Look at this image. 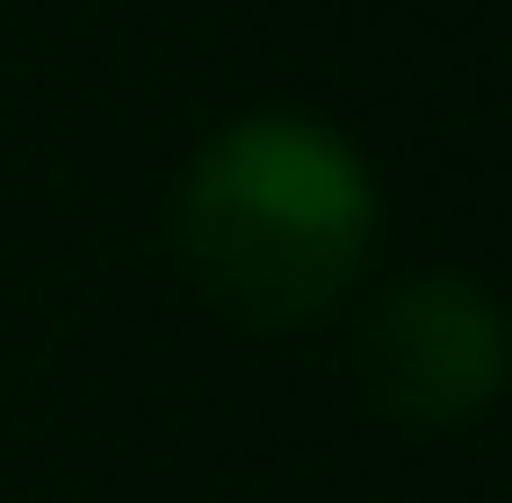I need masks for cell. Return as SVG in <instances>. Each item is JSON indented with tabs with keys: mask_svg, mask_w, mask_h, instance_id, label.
I'll return each instance as SVG.
<instances>
[{
	"mask_svg": "<svg viewBox=\"0 0 512 503\" xmlns=\"http://www.w3.org/2000/svg\"><path fill=\"white\" fill-rule=\"evenodd\" d=\"M369 405L405 432H459L477 423L512 378V324L477 279H405L360 333Z\"/></svg>",
	"mask_w": 512,
	"mask_h": 503,
	"instance_id": "7a4b0ae2",
	"label": "cell"
},
{
	"mask_svg": "<svg viewBox=\"0 0 512 503\" xmlns=\"http://www.w3.org/2000/svg\"><path fill=\"white\" fill-rule=\"evenodd\" d=\"M378 243L369 162L315 117H234L198 144L171 207L189 288L243 333H297L342 306Z\"/></svg>",
	"mask_w": 512,
	"mask_h": 503,
	"instance_id": "6da1fadb",
	"label": "cell"
}]
</instances>
